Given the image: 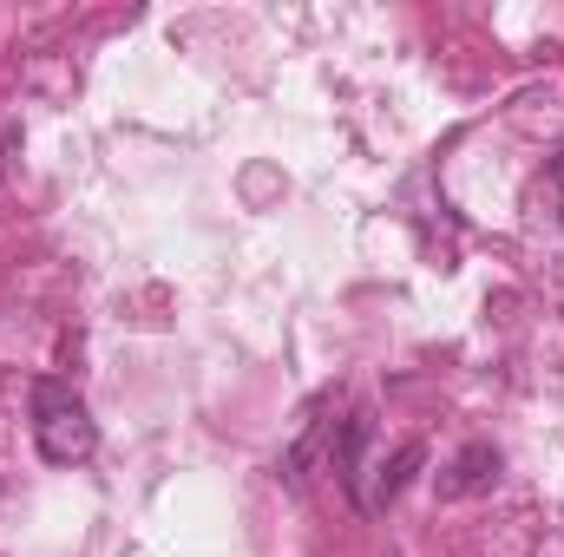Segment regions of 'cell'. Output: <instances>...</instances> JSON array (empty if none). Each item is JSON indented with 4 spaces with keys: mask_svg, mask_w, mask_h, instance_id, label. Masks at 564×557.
Returning <instances> with one entry per match:
<instances>
[{
    "mask_svg": "<svg viewBox=\"0 0 564 557\" xmlns=\"http://www.w3.org/2000/svg\"><path fill=\"white\" fill-rule=\"evenodd\" d=\"M33 446L46 466H86L99 452V426L66 381H33Z\"/></svg>",
    "mask_w": 564,
    "mask_h": 557,
    "instance_id": "cell-1",
    "label": "cell"
},
{
    "mask_svg": "<svg viewBox=\"0 0 564 557\" xmlns=\"http://www.w3.org/2000/svg\"><path fill=\"white\" fill-rule=\"evenodd\" d=\"M525 217H532V230H545V237H558L564 243V151L532 177V190H525Z\"/></svg>",
    "mask_w": 564,
    "mask_h": 557,
    "instance_id": "cell-2",
    "label": "cell"
}]
</instances>
